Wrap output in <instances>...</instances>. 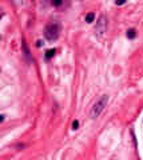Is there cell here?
Returning <instances> with one entry per match:
<instances>
[{"mask_svg":"<svg viewBox=\"0 0 143 160\" xmlns=\"http://www.w3.org/2000/svg\"><path fill=\"white\" fill-rule=\"evenodd\" d=\"M107 31V18L104 15H100L96 21V27H95V34L96 36L102 37Z\"/></svg>","mask_w":143,"mask_h":160,"instance_id":"obj_3","label":"cell"},{"mask_svg":"<svg viewBox=\"0 0 143 160\" xmlns=\"http://www.w3.org/2000/svg\"><path fill=\"white\" fill-rule=\"evenodd\" d=\"M78 127H79V121L78 120L72 121V129H78Z\"/></svg>","mask_w":143,"mask_h":160,"instance_id":"obj_8","label":"cell"},{"mask_svg":"<svg viewBox=\"0 0 143 160\" xmlns=\"http://www.w3.org/2000/svg\"><path fill=\"white\" fill-rule=\"evenodd\" d=\"M94 18H95V15L92 12L87 13V15H86V21H87V23H92V21H94Z\"/></svg>","mask_w":143,"mask_h":160,"instance_id":"obj_4","label":"cell"},{"mask_svg":"<svg viewBox=\"0 0 143 160\" xmlns=\"http://www.w3.org/2000/svg\"><path fill=\"white\" fill-rule=\"evenodd\" d=\"M23 49H24L26 56H29V51H28V48H27V46H26V43H24V41H23Z\"/></svg>","mask_w":143,"mask_h":160,"instance_id":"obj_7","label":"cell"},{"mask_svg":"<svg viewBox=\"0 0 143 160\" xmlns=\"http://www.w3.org/2000/svg\"><path fill=\"white\" fill-rule=\"evenodd\" d=\"M52 4H54V5H60V4H62V1H54Z\"/></svg>","mask_w":143,"mask_h":160,"instance_id":"obj_9","label":"cell"},{"mask_svg":"<svg viewBox=\"0 0 143 160\" xmlns=\"http://www.w3.org/2000/svg\"><path fill=\"white\" fill-rule=\"evenodd\" d=\"M115 4H116V5H123V4H125V1H116Z\"/></svg>","mask_w":143,"mask_h":160,"instance_id":"obj_10","label":"cell"},{"mask_svg":"<svg viewBox=\"0 0 143 160\" xmlns=\"http://www.w3.org/2000/svg\"><path fill=\"white\" fill-rule=\"evenodd\" d=\"M55 52H56L55 49H48V51L46 52V59H51V57L55 55Z\"/></svg>","mask_w":143,"mask_h":160,"instance_id":"obj_6","label":"cell"},{"mask_svg":"<svg viewBox=\"0 0 143 160\" xmlns=\"http://www.w3.org/2000/svg\"><path fill=\"white\" fill-rule=\"evenodd\" d=\"M107 103H108V96L102 95L100 98L96 100V103L92 106L91 111H90V117H91V119H96V117H99V115L103 112V109H104V107L107 106Z\"/></svg>","mask_w":143,"mask_h":160,"instance_id":"obj_1","label":"cell"},{"mask_svg":"<svg viewBox=\"0 0 143 160\" xmlns=\"http://www.w3.org/2000/svg\"><path fill=\"white\" fill-rule=\"evenodd\" d=\"M59 35H60V24L57 23V21H52V23H49L48 26L46 27L44 36L47 40H49V41L56 40L57 37H59Z\"/></svg>","mask_w":143,"mask_h":160,"instance_id":"obj_2","label":"cell"},{"mask_svg":"<svg viewBox=\"0 0 143 160\" xmlns=\"http://www.w3.org/2000/svg\"><path fill=\"white\" fill-rule=\"evenodd\" d=\"M135 29H133V28H131V29H128V31H127V37H128V39H134V37H135Z\"/></svg>","mask_w":143,"mask_h":160,"instance_id":"obj_5","label":"cell"}]
</instances>
